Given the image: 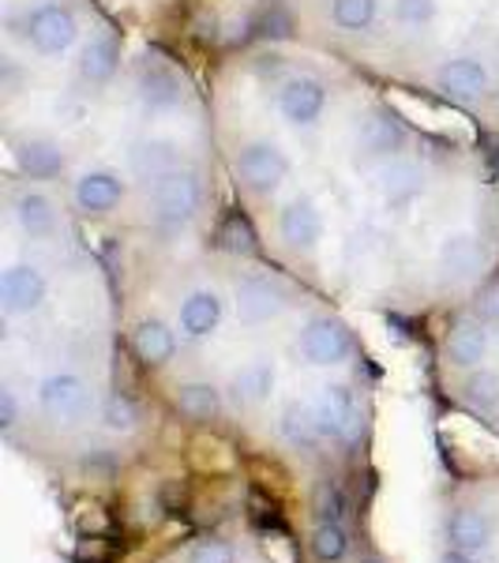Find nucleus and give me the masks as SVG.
Returning <instances> with one entry per match:
<instances>
[{
    "instance_id": "1",
    "label": "nucleus",
    "mask_w": 499,
    "mask_h": 563,
    "mask_svg": "<svg viewBox=\"0 0 499 563\" xmlns=\"http://www.w3.org/2000/svg\"><path fill=\"white\" fill-rule=\"evenodd\" d=\"M211 109L256 249L342 308L443 316L499 275V180L379 79L289 34L225 53Z\"/></svg>"
},
{
    "instance_id": "2",
    "label": "nucleus",
    "mask_w": 499,
    "mask_h": 563,
    "mask_svg": "<svg viewBox=\"0 0 499 563\" xmlns=\"http://www.w3.org/2000/svg\"><path fill=\"white\" fill-rule=\"evenodd\" d=\"M106 260L154 410L237 455L270 541L297 563H384L376 368L342 305L225 241Z\"/></svg>"
},
{
    "instance_id": "3",
    "label": "nucleus",
    "mask_w": 499,
    "mask_h": 563,
    "mask_svg": "<svg viewBox=\"0 0 499 563\" xmlns=\"http://www.w3.org/2000/svg\"><path fill=\"white\" fill-rule=\"evenodd\" d=\"M0 421L57 474L98 477L154 451L166 417L135 376L106 252L57 188L0 180Z\"/></svg>"
},
{
    "instance_id": "4",
    "label": "nucleus",
    "mask_w": 499,
    "mask_h": 563,
    "mask_svg": "<svg viewBox=\"0 0 499 563\" xmlns=\"http://www.w3.org/2000/svg\"><path fill=\"white\" fill-rule=\"evenodd\" d=\"M49 188L65 196L106 256L218 241L230 177L211 90L180 53L135 38Z\"/></svg>"
},
{
    "instance_id": "5",
    "label": "nucleus",
    "mask_w": 499,
    "mask_h": 563,
    "mask_svg": "<svg viewBox=\"0 0 499 563\" xmlns=\"http://www.w3.org/2000/svg\"><path fill=\"white\" fill-rule=\"evenodd\" d=\"M289 38L499 135V0H282Z\"/></svg>"
},
{
    "instance_id": "6",
    "label": "nucleus",
    "mask_w": 499,
    "mask_h": 563,
    "mask_svg": "<svg viewBox=\"0 0 499 563\" xmlns=\"http://www.w3.org/2000/svg\"><path fill=\"white\" fill-rule=\"evenodd\" d=\"M106 0H0V135L12 169L53 185L132 53Z\"/></svg>"
},
{
    "instance_id": "7",
    "label": "nucleus",
    "mask_w": 499,
    "mask_h": 563,
    "mask_svg": "<svg viewBox=\"0 0 499 563\" xmlns=\"http://www.w3.org/2000/svg\"><path fill=\"white\" fill-rule=\"evenodd\" d=\"M435 376L451 406L499 440V275L440 316Z\"/></svg>"
},
{
    "instance_id": "8",
    "label": "nucleus",
    "mask_w": 499,
    "mask_h": 563,
    "mask_svg": "<svg viewBox=\"0 0 499 563\" xmlns=\"http://www.w3.org/2000/svg\"><path fill=\"white\" fill-rule=\"evenodd\" d=\"M140 38L192 60H211L259 42L256 26L282 15V0H106Z\"/></svg>"
},
{
    "instance_id": "9",
    "label": "nucleus",
    "mask_w": 499,
    "mask_h": 563,
    "mask_svg": "<svg viewBox=\"0 0 499 563\" xmlns=\"http://www.w3.org/2000/svg\"><path fill=\"white\" fill-rule=\"evenodd\" d=\"M435 563H499V470L447 488L435 530Z\"/></svg>"
},
{
    "instance_id": "10",
    "label": "nucleus",
    "mask_w": 499,
    "mask_h": 563,
    "mask_svg": "<svg viewBox=\"0 0 499 563\" xmlns=\"http://www.w3.org/2000/svg\"><path fill=\"white\" fill-rule=\"evenodd\" d=\"M151 563H282V560L267 549V541L237 526V530L188 533V538L174 541Z\"/></svg>"
}]
</instances>
